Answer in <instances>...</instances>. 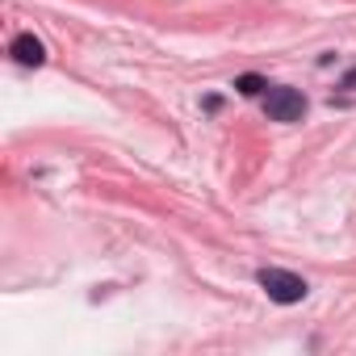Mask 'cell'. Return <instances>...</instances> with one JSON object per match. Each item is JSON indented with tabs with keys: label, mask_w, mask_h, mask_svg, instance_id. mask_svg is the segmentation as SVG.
I'll use <instances>...</instances> for the list:
<instances>
[{
	"label": "cell",
	"mask_w": 356,
	"mask_h": 356,
	"mask_svg": "<svg viewBox=\"0 0 356 356\" xmlns=\"http://www.w3.org/2000/svg\"><path fill=\"white\" fill-rule=\"evenodd\" d=\"M256 281H260V289H264L273 302H281V306H293V302H302V298L310 293V285H306L298 273H285V268H260Z\"/></svg>",
	"instance_id": "6da1fadb"
},
{
	"label": "cell",
	"mask_w": 356,
	"mask_h": 356,
	"mask_svg": "<svg viewBox=\"0 0 356 356\" xmlns=\"http://www.w3.org/2000/svg\"><path fill=\"white\" fill-rule=\"evenodd\" d=\"M264 113H268L273 122H302L306 97H302L298 88H273V92L264 97Z\"/></svg>",
	"instance_id": "7a4b0ae2"
},
{
	"label": "cell",
	"mask_w": 356,
	"mask_h": 356,
	"mask_svg": "<svg viewBox=\"0 0 356 356\" xmlns=\"http://www.w3.org/2000/svg\"><path fill=\"white\" fill-rule=\"evenodd\" d=\"M9 51H13V59H17L22 67H42V63H47V47H42L34 34H17Z\"/></svg>",
	"instance_id": "3957f363"
},
{
	"label": "cell",
	"mask_w": 356,
	"mask_h": 356,
	"mask_svg": "<svg viewBox=\"0 0 356 356\" xmlns=\"http://www.w3.org/2000/svg\"><path fill=\"white\" fill-rule=\"evenodd\" d=\"M235 88H239L243 97H260V92H264L268 84H264V76H256V72H248V76H239V80H235Z\"/></svg>",
	"instance_id": "277c9868"
},
{
	"label": "cell",
	"mask_w": 356,
	"mask_h": 356,
	"mask_svg": "<svg viewBox=\"0 0 356 356\" xmlns=\"http://www.w3.org/2000/svg\"><path fill=\"white\" fill-rule=\"evenodd\" d=\"M343 88H356V72H348V76H343Z\"/></svg>",
	"instance_id": "5b68a950"
}]
</instances>
